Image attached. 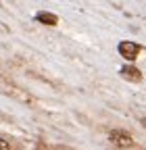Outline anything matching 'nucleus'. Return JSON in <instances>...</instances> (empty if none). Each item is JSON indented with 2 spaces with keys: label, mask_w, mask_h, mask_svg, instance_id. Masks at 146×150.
Wrapping results in <instances>:
<instances>
[{
  "label": "nucleus",
  "mask_w": 146,
  "mask_h": 150,
  "mask_svg": "<svg viewBox=\"0 0 146 150\" xmlns=\"http://www.w3.org/2000/svg\"><path fill=\"white\" fill-rule=\"evenodd\" d=\"M142 125H144V127H146V117H144V119H142Z\"/></svg>",
  "instance_id": "423d86ee"
},
{
  "label": "nucleus",
  "mask_w": 146,
  "mask_h": 150,
  "mask_svg": "<svg viewBox=\"0 0 146 150\" xmlns=\"http://www.w3.org/2000/svg\"><path fill=\"white\" fill-rule=\"evenodd\" d=\"M35 21L42 23V25H48V27H54V25H59V17L52 15V13H46V11H40L35 15Z\"/></svg>",
  "instance_id": "7ed1b4c3"
},
{
  "label": "nucleus",
  "mask_w": 146,
  "mask_h": 150,
  "mask_svg": "<svg viewBox=\"0 0 146 150\" xmlns=\"http://www.w3.org/2000/svg\"><path fill=\"white\" fill-rule=\"evenodd\" d=\"M121 75H123L125 79H130V81H142V73H140V69H136V67H132V65L121 67Z\"/></svg>",
  "instance_id": "20e7f679"
},
{
  "label": "nucleus",
  "mask_w": 146,
  "mask_h": 150,
  "mask_svg": "<svg viewBox=\"0 0 146 150\" xmlns=\"http://www.w3.org/2000/svg\"><path fill=\"white\" fill-rule=\"evenodd\" d=\"M108 140H111L115 146H119V148H132L134 146L132 136L125 134V131H121V129H113L111 134H108Z\"/></svg>",
  "instance_id": "f257e3e1"
},
{
  "label": "nucleus",
  "mask_w": 146,
  "mask_h": 150,
  "mask_svg": "<svg viewBox=\"0 0 146 150\" xmlns=\"http://www.w3.org/2000/svg\"><path fill=\"white\" fill-rule=\"evenodd\" d=\"M0 150H11V146H9V142H4L2 138H0Z\"/></svg>",
  "instance_id": "39448f33"
},
{
  "label": "nucleus",
  "mask_w": 146,
  "mask_h": 150,
  "mask_svg": "<svg viewBox=\"0 0 146 150\" xmlns=\"http://www.w3.org/2000/svg\"><path fill=\"white\" fill-rule=\"evenodd\" d=\"M117 50H119V54L123 56V59L134 61L138 56V52H140V44H136V42H119Z\"/></svg>",
  "instance_id": "f03ea898"
}]
</instances>
